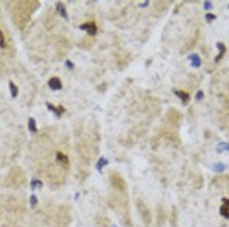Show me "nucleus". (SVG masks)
<instances>
[{"label":"nucleus","instance_id":"f257e3e1","mask_svg":"<svg viewBox=\"0 0 229 227\" xmlns=\"http://www.w3.org/2000/svg\"><path fill=\"white\" fill-rule=\"evenodd\" d=\"M80 28L84 29V31H87L89 35H96L97 34V25H96L94 21H90V22H86V24H82Z\"/></svg>","mask_w":229,"mask_h":227},{"label":"nucleus","instance_id":"f03ea898","mask_svg":"<svg viewBox=\"0 0 229 227\" xmlns=\"http://www.w3.org/2000/svg\"><path fill=\"white\" fill-rule=\"evenodd\" d=\"M48 86H49L51 90L58 91V90H61V88H62V81H61L59 77H52V79H49V81H48Z\"/></svg>","mask_w":229,"mask_h":227},{"label":"nucleus","instance_id":"7ed1b4c3","mask_svg":"<svg viewBox=\"0 0 229 227\" xmlns=\"http://www.w3.org/2000/svg\"><path fill=\"white\" fill-rule=\"evenodd\" d=\"M219 213L222 217L229 220V199H222V206L219 209Z\"/></svg>","mask_w":229,"mask_h":227},{"label":"nucleus","instance_id":"20e7f679","mask_svg":"<svg viewBox=\"0 0 229 227\" xmlns=\"http://www.w3.org/2000/svg\"><path fill=\"white\" fill-rule=\"evenodd\" d=\"M47 107H48V110L52 111V112L55 114V117H56V118H59L62 114L65 112V108H63V107H58V108H56V107L52 105L51 103H47Z\"/></svg>","mask_w":229,"mask_h":227},{"label":"nucleus","instance_id":"39448f33","mask_svg":"<svg viewBox=\"0 0 229 227\" xmlns=\"http://www.w3.org/2000/svg\"><path fill=\"white\" fill-rule=\"evenodd\" d=\"M56 160H58L62 165H65V167H68V165H69V158H68V156H66V154L62 153V151H58V153H56Z\"/></svg>","mask_w":229,"mask_h":227},{"label":"nucleus","instance_id":"423d86ee","mask_svg":"<svg viewBox=\"0 0 229 227\" xmlns=\"http://www.w3.org/2000/svg\"><path fill=\"white\" fill-rule=\"evenodd\" d=\"M174 93H176V95H177L178 98H180V100H181V101H183V104H187V103H188L190 95L187 94V93H185V91H180V90H176Z\"/></svg>","mask_w":229,"mask_h":227},{"label":"nucleus","instance_id":"0eeeda50","mask_svg":"<svg viewBox=\"0 0 229 227\" xmlns=\"http://www.w3.org/2000/svg\"><path fill=\"white\" fill-rule=\"evenodd\" d=\"M188 59L191 60V65H193V67H200L201 59H200V56L197 55V53H193V55H190Z\"/></svg>","mask_w":229,"mask_h":227},{"label":"nucleus","instance_id":"6e6552de","mask_svg":"<svg viewBox=\"0 0 229 227\" xmlns=\"http://www.w3.org/2000/svg\"><path fill=\"white\" fill-rule=\"evenodd\" d=\"M56 10L61 13V15L63 17V19L68 20V13H66V7H65V4H62V3H58L56 4Z\"/></svg>","mask_w":229,"mask_h":227},{"label":"nucleus","instance_id":"1a4fd4ad","mask_svg":"<svg viewBox=\"0 0 229 227\" xmlns=\"http://www.w3.org/2000/svg\"><path fill=\"white\" fill-rule=\"evenodd\" d=\"M107 164H108V160H107V158H104V157H100V158H98V161H97V165H96V167H97L98 171H101L103 167H104V165H107Z\"/></svg>","mask_w":229,"mask_h":227},{"label":"nucleus","instance_id":"9d476101","mask_svg":"<svg viewBox=\"0 0 229 227\" xmlns=\"http://www.w3.org/2000/svg\"><path fill=\"white\" fill-rule=\"evenodd\" d=\"M217 46L219 48V55L217 56V59H215V60H217V62H219V59L224 56V53H225V45L221 44V42H218V44H217Z\"/></svg>","mask_w":229,"mask_h":227},{"label":"nucleus","instance_id":"9b49d317","mask_svg":"<svg viewBox=\"0 0 229 227\" xmlns=\"http://www.w3.org/2000/svg\"><path fill=\"white\" fill-rule=\"evenodd\" d=\"M9 86H10L11 97H17V95H18V88H17V86H16L13 81H10V83H9Z\"/></svg>","mask_w":229,"mask_h":227},{"label":"nucleus","instance_id":"f8f14e48","mask_svg":"<svg viewBox=\"0 0 229 227\" xmlns=\"http://www.w3.org/2000/svg\"><path fill=\"white\" fill-rule=\"evenodd\" d=\"M28 128L33 133L37 132V125H35V119H34V118H30L28 119Z\"/></svg>","mask_w":229,"mask_h":227},{"label":"nucleus","instance_id":"ddd939ff","mask_svg":"<svg viewBox=\"0 0 229 227\" xmlns=\"http://www.w3.org/2000/svg\"><path fill=\"white\" fill-rule=\"evenodd\" d=\"M30 203H31V208H35V206H37L38 199H37L35 195H31V196H30Z\"/></svg>","mask_w":229,"mask_h":227},{"label":"nucleus","instance_id":"4468645a","mask_svg":"<svg viewBox=\"0 0 229 227\" xmlns=\"http://www.w3.org/2000/svg\"><path fill=\"white\" fill-rule=\"evenodd\" d=\"M222 150H228L229 151V144L228 143H219V146H218V151L221 153Z\"/></svg>","mask_w":229,"mask_h":227},{"label":"nucleus","instance_id":"2eb2a0df","mask_svg":"<svg viewBox=\"0 0 229 227\" xmlns=\"http://www.w3.org/2000/svg\"><path fill=\"white\" fill-rule=\"evenodd\" d=\"M0 48H6V38H4V34L2 32V29H0Z\"/></svg>","mask_w":229,"mask_h":227},{"label":"nucleus","instance_id":"dca6fc26","mask_svg":"<svg viewBox=\"0 0 229 227\" xmlns=\"http://www.w3.org/2000/svg\"><path fill=\"white\" fill-rule=\"evenodd\" d=\"M41 185H42V182H41L40 180H33V181H31V188H33V189H35L37 187H41Z\"/></svg>","mask_w":229,"mask_h":227},{"label":"nucleus","instance_id":"f3484780","mask_svg":"<svg viewBox=\"0 0 229 227\" xmlns=\"http://www.w3.org/2000/svg\"><path fill=\"white\" fill-rule=\"evenodd\" d=\"M214 170H215V171H224V170H225V165H224V164H215Z\"/></svg>","mask_w":229,"mask_h":227},{"label":"nucleus","instance_id":"a211bd4d","mask_svg":"<svg viewBox=\"0 0 229 227\" xmlns=\"http://www.w3.org/2000/svg\"><path fill=\"white\" fill-rule=\"evenodd\" d=\"M205 20H207L208 22L214 21V20H215V14H211V13H210V14H207V15H205Z\"/></svg>","mask_w":229,"mask_h":227},{"label":"nucleus","instance_id":"6ab92c4d","mask_svg":"<svg viewBox=\"0 0 229 227\" xmlns=\"http://www.w3.org/2000/svg\"><path fill=\"white\" fill-rule=\"evenodd\" d=\"M204 7H205V8L208 10V8H211V7H212V3H211V2H204Z\"/></svg>","mask_w":229,"mask_h":227},{"label":"nucleus","instance_id":"aec40b11","mask_svg":"<svg viewBox=\"0 0 229 227\" xmlns=\"http://www.w3.org/2000/svg\"><path fill=\"white\" fill-rule=\"evenodd\" d=\"M203 97H204V93H203V91H198V93H197V100H201Z\"/></svg>","mask_w":229,"mask_h":227},{"label":"nucleus","instance_id":"412c9836","mask_svg":"<svg viewBox=\"0 0 229 227\" xmlns=\"http://www.w3.org/2000/svg\"><path fill=\"white\" fill-rule=\"evenodd\" d=\"M66 66L69 67V69H73V65L70 63V60H68V62H66Z\"/></svg>","mask_w":229,"mask_h":227}]
</instances>
